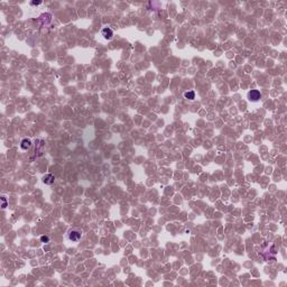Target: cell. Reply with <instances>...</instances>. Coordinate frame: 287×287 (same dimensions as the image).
Returning <instances> with one entry per match:
<instances>
[{"label":"cell","instance_id":"cell-3","mask_svg":"<svg viewBox=\"0 0 287 287\" xmlns=\"http://www.w3.org/2000/svg\"><path fill=\"white\" fill-rule=\"evenodd\" d=\"M101 36L106 39V41H111L113 38V30L109 27H104L101 30Z\"/></svg>","mask_w":287,"mask_h":287},{"label":"cell","instance_id":"cell-7","mask_svg":"<svg viewBox=\"0 0 287 287\" xmlns=\"http://www.w3.org/2000/svg\"><path fill=\"white\" fill-rule=\"evenodd\" d=\"M41 242H43V243H48L49 242V238L47 237V235H41Z\"/></svg>","mask_w":287,"mask_h":287},{"label":"cell","instance_id":"cell-4","mask_svg":"<svg viewBox=\"0 0 287 287\" xmlns=\"http://www.w3.org/2000/svg\"><path fill=\"white\" fill-rule=\"evenodd\" d=\"M42 181L45 185H52V184H54V182H55V176H54L53 174H46V175L43 176Z\"/></svg>","mask_w":287,"mask_h":287},{"label":"cell","instance_id":"cell-1","mask_svg":"<svg viewBox=\"0 0 287 287\" xmlns=\"http://www.w3.org/2000/svg\"><path fill=\"white\" fill-rule=\"evenodd\" d=\"M247 99L250 102H258L261 99V93H260L259 90H250L247 93Z\"/></svg>","mask_w":287,"mask_h":287},{"label":"cell","instance_id":"cell-5","mask_svg":"<svg viewBox=\"0 0 287 287\" xmlns=\"http://www.w3.org/2000/svg\"><path fill=\"white\" fill-rule=\"evenodd\" d=\"M31 147V140L29 138H24L20 142V148L23 150H28Z\"/></svg>","mask_w":287,"mask_h":287},{"label":"cell","instance_id":"cell-9","mask_svg":"<svg viewBox=\"0 0 287 287\" xmlns=\"http://www.w3.org/2000/svg\"><path fill=\"white\" fill-rule=\"evenodd\" d=\"M30 5L31 6H39V5H42V1H31Z\"/></svg>","mask_w":287,"mask_h":287},{"label":"cell","instance_id":"cell-6","mask_svg":"<svg viewBox=\"0 0 287 287\" xmlns=\"http://www.w3.org/2000/svg\"><path fill=\"white\" fill-rule=\"evenodd\" d=\"M184 98L191 101L194 100V99H195V92H194V91H187V92L184 93Z\"/></svg>","mask_w":287,"mask_h":287},{"label":"cell","instance_id":"cell-8","mask_svg":"<svg viewBox=\"0 0 287 287\" xmlns=\"http://www.w3.org/2000/svg\"><path fill=\"white\" fill-rule=\"evenodd\" d=\"M1 200H2V202H4V203H2V205H1V208L6 209V208H7V200H6V197L1 196Z\"/></svg>","mask_w":287,"mask_h":287},{"label":"cell","instance_id":"cell-2","mask_svg":"<svg viewBox=\"0 0 287 287\" xmlns=\"http://www.w3.org/2000/svg\"><path fill=\"white\" fill-rule=\"evenodd\" d=\"M82 238V233L79 230H71L67 233V239L72 242H79Z\"/></svg>","mask_w":287,"mask_h":287}]
</instances>
